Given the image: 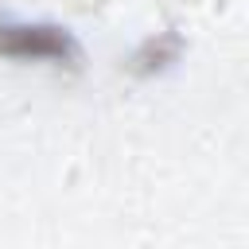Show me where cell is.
Returning <instances> with one entry per match:
<instances>
[{"label":"cell","instance_id":"6da1fadb","mask_svg":"<svg viewBox=\"0 0 249 249\" xmlns=\"http://www.w3.org/2000/svg\"><path fill=\"white\" fill-rule=\"evenodd\" d=\"M0 54L19 58H51V62H78V47L66 31L43 27V23H4L0 27Z\"/></svg>","mask_w":249,"mask_h":249}]
</instances>
